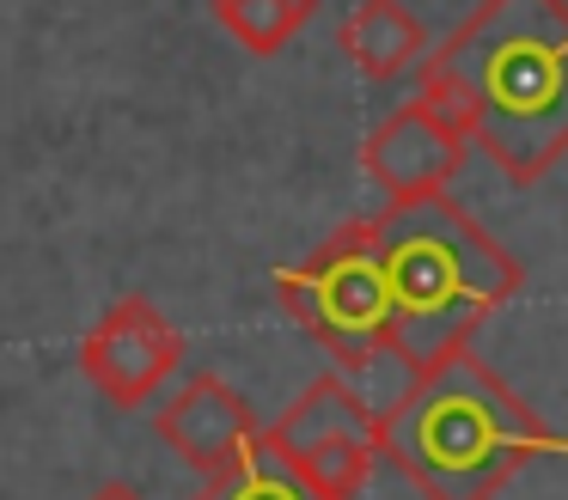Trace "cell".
<instances>
[{"label":"cell","mask_w":568,"mask_h":500,"mask_svg":"<svg viewBox=\"0 0 568 500\" xmlns=\"http://www.w3.org/2000/svg\"><path fill=\"white\" fill-rule=\"evenodd\" d=\"M465 153H470V134L446 110H434L428 98H409L361 141V177L385 202H409V195L446 190L465 165Z\"/></svg>","instance_id":"8992f818"},{"label":"cell","mask_w":568,"mask_h":500,"mask_svg":"<svg viewBox=\"0 0 568 500\" xmlns=\"http://www.w3.org/2000/svg\"><path fill=\"white\" fill-rule=\"evenodd\" d=\"M257 433L270 439L275 451H300L324 433H373L379 439V421H373V409L355 397V385H348L343 373H324V378H312L275 421H263Z\"/></svg>","instance_id":"9c48e42d"},{"label":"cell","mask_w":568,"mask_h":500,"mask_svg":"<svg viewBox=\"0 0 568 500\" xmlns=\"http://www.w3.org/2000/svg\"><path fill=\"white\" fill-rule=\"evenodd\" d=\"M209 12L221 19V31L233 37L245 55H282L300 31L312 24L318 0H209Z\"/></svg>","instance_id":"7c38bea8"},{"label":"cell","mask_w":568,"mask_h":500,"mask_svg":"<svg viewBox=\"0 0 568 500\" xmlns=\"http://www.w3.org/2000/svg\"><path fill=\"white\" fill-rule=\"evenodd\" d=\"M416 98L531 190L568 153V0H483L453 37L422 49Z\"/></svg>","instance_id":"6da1fadb"},{"label":"cell","mask_w":568,"mask_h":500,"mask_svg":"<svg viewBox=\"0 0 568 500\" xmlns=\"http://www.w3.org/2000/svg\"><path fill=\"white\" fill-rule=\"evenodd\" d=\"M538 451H568L483 354L446 348L422 366L392 415H379V458L422 500H495Z\"/></svg>","instance_id":"7a4b0ae2"},{"label":"cell","mask_w":568,"mask_h":500,"mask_svg":"<svg viewBox=\"0 0 568 500\" xmlns=\"http://www.w3.org/2000/svg\"><path fill=\"white\" fill-rule=\"evenodd\" d=\"M275 299L282 312L336 360V373L367 366L379 348H392V287L379 268L373 220L336 226L306 263L275 268Z\"/></svg>","instance_id":"277c9868"},{"label":"cell","mask_w":568,"mask_h":500,"mask_svg":"<svg viewBox=\"0 0 568 500\" xmlns=\"http://www.w3.org/2000/svg\"><path fill=\"white\" fill-rule=\"evenodd\" d=\"M324 500H361V488L379 470V439L373 433H324L300 451H282Z\"/></svg>","instance_id":"8fae6325"},{"label":"cell","mask_w":568,"mask_h":500,"mask_svg":"<svg viewBox=\"0 0 568 500\" xmlns=\"http://www.w3.org/2000/svg\"><path fill=\"white\" fill-rule=\"evenodd\" d=\"M257 427H263V421H257ZM190 500H324V494L294 470V463L282 458V451L270 446V439L257 433V439L245 446V458L233 463V470L202 476V488H196Z\"/></svg>","instance_id":"30bf717a"},{"label":"cell","mask_w":568,"mask_h":500,"mask_svg":"<svg viewBox=\"0 0 568 500\" xmlns=\"http://www.w3.org/2000/svg\"><path fill=\"white\" fill-rule=\"evenodd\" d=\"M428 49V24L404 7V0H361L343 19V55L355 61L367 80H397L409 73Z\"/></svg>","instance_id":"ba28073f"},{"label":"cell","mask_w":568,"mask_h":500,"mask_svg":"<svg viewBox=\"0 0 568 500\" xmlns=\"http://www.w3.org/2000/svg\"><path fill=\"white\" fill-rule=\"evenodd\" d=\"M87 500H148V494H141L135 482H104V488H92Z\"/></svg>","instance_id":"4fadbf2b"},{"label":"cell","mask_w":568,"mask_h":500,"mask_svg":"<svg viewBox=\"0 0 568 500\" xmlns=\"http://www.w3.org/2000/svg\"><path fill=\"white\" fill-rule=\"evenodd\" d=\"M153 433L178 451L196 476H221L245 458V446L257 439V415L251 402L226 385L221 373H190V385L153 415Z\"/></svg>","instance_id":"52a82bcc"},{"label":"cell","mask_w":568,"mask_h":500,"mask_svg":"<svg viewBox=\"0 0 568 500\" xmlns=\"http://www.w3.org/2000/svg\"><path fill=\"white\" fill-rule=\"evenodd\" d=\"M184 366V329L160 312L153 299L129 293L116 299L99 324L80 336V373L104 390L116 409H148L165 390V378Z\"/></svg>","instance_id":"5b68a950"},{"label":"cell","mask_w":568,"mask_h":500,"mask_svg":"<svg viewBox=\"0 0 568 500\" xmlns=\"http://www.w3.org/2000/svg\"><path fill=\"white\" fill-rule=\"evenodd\" d=\"M379 268L392 287V336L422 366L446 348H465L470 329L519 293V263L501 238L477 226L446 190L385 202L373 214Z\"/></svg>","instance_id":"3957f363"}]
</instances>
